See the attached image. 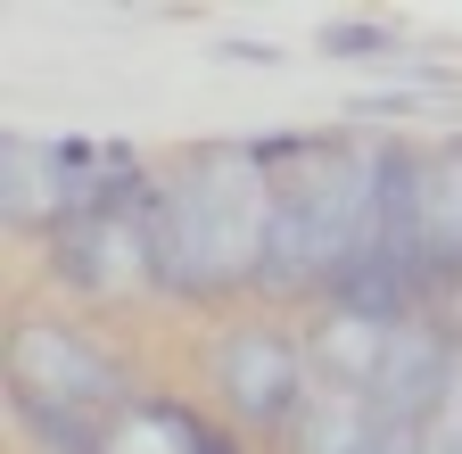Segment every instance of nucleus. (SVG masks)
I'll return each mask as SVG.
<instances>
[{
  "label": "nucleus",
  "mask_w": 462,
  "mask_h": 454,
  "mask_svg": "<svg viewBox=\"0 0 462 454\" xmlns=\"http://www.w3.org/2000/svg\"><path fill=\"white\" fill-rule=\"evenodd\" d=\"M133 405L141 380L91 322L42 306L9 322V413L33 454H107V430Z\"/></svg>",
  "instance_id": "nucleus-3"
},
{
  "label": "nucleus",
  "mask_w": 462,
  "mask_h": 454,
  "mask_svg": "<svg viewBox=\"0 0 462 454\" xmlns=\"http://www.w3.org/2000/svg\"><path fill=\"white\" fill-rule=\"evenodd\" d=\"M149 182L91 199L42 232V256L58 273V290H75V306H125V298L157 290V273H149Z\"/></svg>",
  "instance_id": "nucleus-6"
},
{
  "label": "nucleus",
  "mask_w": 462,
  "mask_h": 454,
  "mask_svg": "<svg viewBox=\"0 0 462 454\" xmlns=\"http://www.w3.org/2000/svg\"><path fill=\"white\" fill-rule=\"evenodd\" d=\"M314 380H322L314 372V338L289 330V322H264V314L215 330V347H207V388H215L223 422L240 438L289 446L298 413L314 405Z\"/></svg>",
  "instance_id": "nucleus-5"
},
{
  "label": "nucleus",
  "mask_w": 462,
  "mask_h": 454,
  "mask_svg": "<svg viewBox=\"0 0 462 454\" xmlns=\"http://www.w3.org/2000/svg\"><path fill=\"white\" fill-rule=\"evenodd\" d=\"M107 454H248V438L223 413H199L165 388H141V405L107 430Z\"/></svg>",
  "instance_id": "nucleus-7"
},
{
  "label": "nucleus",
  "mask_w": 462,
  "mask_h": 454,
  "mask_svg": "<svg viewBox=\"0 0 462 454\" xmlns=\"http://www.w3.org/2000/svg\"><path fill=\"white\" fill-rule=\"evenodd\" d=\"M281 454H364V388L356 380H314V405L298 413Z\"/></svg>",
  "instance_id": "nucleus-8"
},
{
  "label": "nucleus",
  "mask_w": 462,
  "mask_h": 454,
  "mask_svg": "<svg viewBox=\"0 0 462 454\" xmlns=\"http://www.w3.org/2000/svg\"><path fill=\"white\" fill-rule=\"evenodd\" d=\"M322 50H330V59H388V50H404V33L380 25V17H330Z\"/></svg>",
  "instance_id": "nucleus-9"
},
{
  "label": "nucleus",
  "mask_w": 462,
  "mask_h": 454,
  "mask_svg": "<svg viewBox=\"0 0 462 454\" xmlns=\"http://www.w3.org/2000/svg\"><path fill=\"white\" fill-rule=\"evenodd\" d=\"M273 223V157L264 141H207L157 165L149 182V273L173 306H223L256 290Z\"/></svg>",
  "instance_id": "nucleus-1"
},
{
  "label": "nucleus",
  "mask_w": 462,
  "mask_h": 454,
  "mask_svg": "<svg viewBox=\"0 0 462 454\" xmlns=\"http://www.w3.org/2000/svg\"><path fill=\"white\" fill-rule=\"evenodd\" d=\"M273 157V223H264V264H256V298L298 306L322 298L372 240L380 215V174H388V141L380 133H256Z\"/></svg>",
  "instance_id": "nucleus-2"
},
{
  "label": "nucleus",
  "mask_w": 462,
  "mask_h": 454,
  "mask_svg": "<svg viewBox=\"0 0 462 454\" xmlns=\"http://www.w3.org/2000/svg\"><path fill=\"white\" fill-rule=\"evenodd\" d=\"M149 182V165L133 141H99V133H9L0 141V215L17 232H50L91 199H116Z\"/></svg>",
  "instance_id": "nucleus-4"
}]
</instances>
